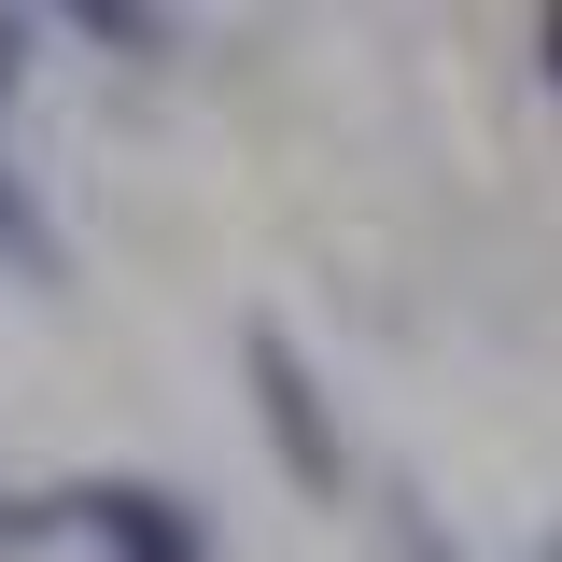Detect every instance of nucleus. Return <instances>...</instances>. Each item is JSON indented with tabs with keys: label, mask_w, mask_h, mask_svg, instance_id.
<instances>
[{
	"label": "nucleus",
	"mask_w": 562,
	"mask_h": 562,
	"mask_svg": "<svg viewBox=\"0 0 562 562\" xmlns=\"http://www.w3.org/2000/svg\"><path fill=\"white\" fill-rule=\"evenodd\" d=\"M549 562H562V535H549Z\"/></svg>",
	"instance_id": "nucleus-7"
},
{
	"label": "nucleus",
	"mask_w": 562,
	"mask_h": 562,
	"mask_svg": "<svg viewBox=\"0 0 562 562\" xmlns=\"http://www.w3.org/2000/svg\"><path fill=\"white\" fill-rule=\"evenodd\" d=\"M70 29H85V43H113V57H155V43H169V14H155V0H57Z\"/></svg>",
	"instance_id": "nucleus-4"
},
{
	"label": "nucleus",
	"mask_w": 562,
	"mask_h": 562,
	"mask_svg": "<svg viewBox=\"0 0 562 562\" xmlns=\"http://www.w3.org/2000/svg\"><path fill=\"white\" fill-rule=\"evenodd\" d=\"M535 57H549V85H562V0H549V14H535Z\"/></svg>",
	"instance_id": "nucleus-6"
},
{
	"label": "nucleus",
	"mask_w": 562,
	"mask_h": 562,
	"mask_svg": "<svg viewBox=\"0 0 562 562\" xmlns=\"http://www.w3.org/2000/svg\"><path fill=\"white\" fill-rule=\"evenodd\" d=\"M57 520H70L99 562H211L198 506H183L169 479H70V492H57Z\"/></svg>",
	"instance_id": "nucleus-2"
},
{
	"label": "nucleus",
	"mask_w": 562,
	"mask_h": 562,
	"mask_svg": "<svg viewBox=\"0 0 562 562\" xmlns=\"http://www.w3.org/2000/svg\"><path fill=\"white\" fill-rule=\"evenodd\" d=\"M239 366H254V422H268L281 479H295V492H338L351 479V436H338V408H324V380H310V351L281 338V324H239Z\"/></svg>",
	"instance_id": "nucleus-1"
},
{
	"label": "nucleus",
	"mask_w": 562,
	"mask_h": 562,
	"mask_svg": "<svg viewBox=\"0 0 562 562\" xmlns=\"http://www.w3.org/2000/svg\"><path fill=\"white\" fill-rule=\"evenodd\" d=\"M14 85H29V29L0 14V254H14V281H43V295H57V281H70V239L43 225L29 169H14Z\"/></svg>",
	"instance_id": "nucleus-3"
},
{
	"label": "nucleus",
	"mask_w": 562,
	"mask_h": 562,
	"mask_svg": "<svg viewBox=\"0 0 562 562\" xmlns=\"http://www.w3.org/2000/svg\"><path fill=\"white\" fill-rule=\"evenodd\" d=\"M394 549H408V562H464L450 535H436V520H422V506H394Z\"/></svg>",
	"instance_id": "nucleus-5"
}]
</instances>
